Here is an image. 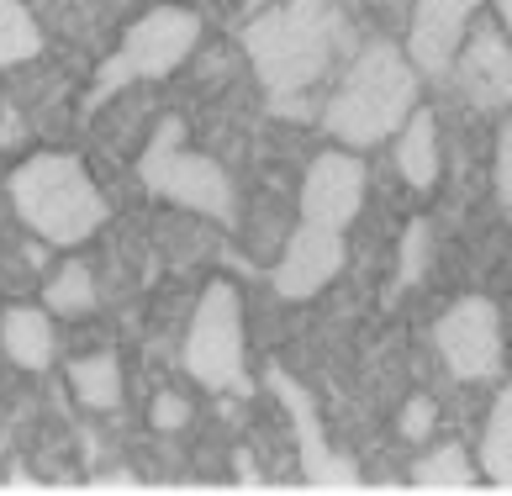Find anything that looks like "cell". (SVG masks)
I'll return each mask as SVG.
<instances>
[{"instance_id": "1", "label": "cell", "mask_w": 512, "mask_h": 496, "mask_svg": "<svg viewBox=\"0 0 512 496\" xmlns=\"http://www.w3.org/2000/svg\"><path fill=\"white\" fill-rule=\"evenodd\" d=\"M412 101H417V64H407L391 43H370L349 64L322 122H328L338 143L370 148V143H386L391 132H402V122L417 111Z\"/></svg>"}, {"instance_id": "2", "label": "cell", "mask_w": 512, "mask_h": 496, "mask_svg": "<svg viewBox=\"0 0 512 496\" xmlns=\"http://www.w3.org/2000/svg\"><path fill=\"white\" fill-rule=\"evenodd\" d=\"M11 206L37 238L74 248L106 222V196L69 154H37L11 175Z\"/></svg>"}, {"instance_id": "3", "label": "cell", "mask_w": 512, "mask_h": 496, "mask_svg": "<svg viewBox=\"0 0 512 496\" xmlns=\"http://www.w3.org/2000/svg\"><path fill=\"white\" fill-rule=\"evenodd\" d=\"M344 37L338 16L328 6H286V11H270L243 32V48L254 59V74L264 80L270 95H301L333 59V43Z\"/></svg>"}, {"instance_id": "4", "label": "cell", "mask_w": 512, "mask_h": 496, "mask_svg": "<svg viewBox=\"0 0 512 496\" xmlns=\"http://www.w3.org/2000/svg\"><path fill=\"white\" fill-rule=\"evenodd\" d=\"M185 143V122L175 117H164L154 127V138H148L143 148V185L154 190V196L164 201H175V206H191V212L201 217H217L227 222L233 217V180H227V169L217 159H206V154H191V148H180Z\"/></svg>"}, {"instance_id": "5", "label": "cell", "mask_w": 512, "mask_h": 496, "mask_svg": "<svg viewBox=\"0 0 512 496\" xmlns=\"http://www.w3.org/2000/svg\"><path fill=\"white\" fill-rule=\"evenodd\" d=\"M185 370H191L206 391H249L243 380V301L227 280H212L191 317V338H185Z\"/></svg>"}, {"instance_id": "6", "label": "cell", "mask_w": 512, "mask_h": 496, "mask_svg": "<svg viewBox=\"0 0 512 496\" xmlns=\"http://www.w3.org/2000/svg\"><path fill=\"white\" fill-rule=\"evenodd\" d=\"M201 37V16L185 11V6H164V11H148L138 27L122 37L117 59L101 64V80H96V95H111L117 85H132V80H159V74L180 69L191 59Z\"/></svg>"}, {"instance_id": "7", "label": "cell", "mask_w": 512, "mask_h": 496, "mask_svg": "<svg viewBox=\"0 0 512 496\" xmlns=\"http://www.w3.org/2000/svg\"><path fill=\"white\" fill-rule=\"evenodd\" d=\"M433 343H439L454 380H486L502 370V322L486 296L454 301L433 328Z\"/></svg>"}, {"instance_id": "8", "label": "cell", "mask_w": 512, "mask_h": 496, "mask_svg": "<svg viewBox=\"0 0 512 496\" xmlns=\"http://www.w3.org/2000/svg\"><path fill=\"white\" fill-rule=\"evenodd\" d=\"M338 270H344V233L322 227V222H301L286 243V254H280V264H275V291L286 301L317 296Z\"/></svg>"}, {"instance_id": "9", "label": "cell", "mask_w": 512, "mask_h": 496, "mask_svg": "<svg viewBox=\"0 0 512 496\" xmlns=\"http://www.w3.org/2000/svg\"><path fill=\"white\" fill-rule=\"evenodd\" d=\"M359 201H365V164L354 154H322L307 169V185H301V217L322 222V227H338L354 222Z\"/></svg>"}, {"instance_id": "10", "label": "cell", "mask_w": 512, "mask_h": 496, "mask_svg": "<svg viewBox=\"0 0 512 496\" xmlns=\"http://www.w3.org/2000/svg\"><path fill=\"white\" fill-rule=\"evenodd\" d=\"M481 0H417L412 11V37H407V53L417 69L428 74H449L454 53L465 43V22Z\"/></svg>"}, {"instance_id": "11", "label": "cell", "mask_w": 512, "mask_h": 496, "mask_svg": "<svg viewBox=\"0 0 512 496\" xmlns=\"http://www.w3.org/2000/svg\"><path fill=\"white\" fill-rule=\"evenodd\" d=\"M270 386L286 396V407H291V423H296V433H301V470H307V481L312 486H359V475H354V465L349 460H338V454H328V444H322V428H317V412H312V402H307V391L301 386H291L286 375H270Z\"/></svg>"}, {"instance_id": "12", "label": "cell", "mask_w": 512, "mask_h": 496, "mask_svg": "<svg viewBox=\"0 0 512 496\" xmlns=\"http://www.w3.org/2000/svg\"><path fill=\"white\" fill-rule=\"evenodd\" d=\"M460 59V85L476 106H507L512 101V53L502 43V32H481L476 43L465 53H454Z\"/></svg>"}, {"instance_id": "13", "label": "cell", "mask_w": 512, "mask_h": 496, "mask_svg": "<svg viewBox=\"0 0 512 496\" xmlns=\"http://www.w3.org/2000/svg\"><path fill=\"white\" fill-rule=\"evenodd\" d=\"M0 349H6L22 370H48L53 365V328H48V312L37 307H11L0 317Z\"/></svg>"}, {"instance_id": "14", "label": "cell", "mask_w": 512, "mask_h": 496, "mask_svg": "<svg viewBox=\"0 0 512 496\" xmlns=\"http://www.w3.org/2000/svg\"><path fill=\"white\" fill-rule=\"evenodd\" d=\"M396 169L417 190H428L439 180V127H433L428 111H412L402 122V132H396Z\"/></svg>"}, {"instance_id": "15", "label": "cell", "mask_w": 512, "mask_h": 496, "mask_svg": "<svg viewBox=\"0 0 512 496\" xmlns=\"http://www.w3.org/2000/svg\"><path fill=\"white\" fill-rule=\"evenodd\" d=\"M69 386H74V396H80L85 407L111 412L122 402V365L111 354H90V359H80V365L69 370Z\"/></svg>"}, {"instance_id": "16", "label": "cell", "mask_w": 512, "mask_h": 496, "mask_svg": "<svg viewBox=\"0 0 512 496\" xmlns=\"http://www.w3.org/2000/svg\"><path fill=\"white\" fill-rule=\"evenodd\" d=\"M481 465L502 491H512V386L497 396V407L486 417V438H481Z\"/></svg>"}, {"instance_id": "17", "label": "cell", "mask_w": 512, "mask_h": 496, "mask_svg": "<svg viewBox=\"0 0 512 496\" xmlns=\"http://www.w3.org/2000/svg\"><path fill=\"white\" fill-rule=\"evenodd\" d=\"M37 48H43V32H37L32 11L22 0H0V69L27 64Z\"/></svg>"}, {"instance_id": "18", "label": "cell", "mask_w": 512, "mask_h": 496, "mask_svg": "<svg viewBox=\"0 0 512 496\" xmlns=\"http://www.w3.org/2000/svg\"><path fill=\"white\" fill-rule=\"evenodd\" d=\"M412 486L417 491H470V460H465V449L449 444V449H433L428 460H417Z\"/></svg>"}, {"instance_id": "19", "label": "cell", "mask_w": 512, "mask_h": 496, "mask_svg": "<svg viewBox=\"0 0 512 496\" xmlns=\"http://www.w3.org/2000/svg\"><path fill=\"white\" fill-rule=\"evenodd\" d=\"M90 301H96V280H90L85 264H64V270L48 280V307L53 312H90Z\"/></svg>"}, {"instance_id": "20", "label": "cell", "mask_w": 512, "mask_h": 496, "mask_svg": "<svg viewBox=\"0 0 512 496\" xmlns=\"http://www.w3.org/2000/svg\"><path fill=\"white\" fill-rule=\"evenodd\" d=\"M423 264H428V222H407V238H402V285L423 280Z\"/></svg>"}, {"instance_id": "21", "label": "cell", "mask_w": 512, "mask_h": 496, "mask_svg": "<svg viewBox=\"0 0 512 496\" xmlns=\"http://www.w3.org/2000/svg\"><path fill=\"white\" fill-rule=\"evenodd\" d=\"M191 423V402H185V396H175V391H164L159 402H154V428H185Z\"/></svg>"}, {"instance_id": "22", "label": "cell", "mask_w": 512, "mask_h": 496, "mask_svg": "<svg viewBox=\"0 0 512 496\" xmlns=\"http://www.w3.org/2000/svg\"><path fill=\"white\" fill-rule=\"evenodd\" d=\"M497 190H502V206L512 212V117L502 122V138H497Z\"/></svg>"}, {"instance_id": "23", "label": "cell", "mask_w": 512, "mask_h": 496, "mask_svg": "<svg viewBox=\"0 0 512 496\" xmlns=\"http://www.w3.org/2000/svg\"><path fill=\"white\" fill-rule=\"evenodd\" d=\"M433 417H439V412H433V402H428V396H412V402H407V412H402V433H407V438H428Z\"/></svg>"}, {"instance_id": "24", "label": "cell", "mask_w": 512, "mask_h": 496, "mask_svg": "<svg viewBox=\"0 0 512 496\" xmlns=\"http://www.w3.org/2000/svg\"><path fill=\"white\" fill-rule=\"evenodd\" d=\"M101 491H127V486H138V481H132V475L127 470H117V475H101V481H96Z\"/></svg>"}, {"instance_id": "25", "label": "cell", "mask_w": 512, "mask_h": 496, "mask_svg": "<svg viewBox=\"0 0 512 496\" xmlns=\"http://www.w3.org/2000/svg\"><path fill=\"white\" fill-rule=\"evenodd\" d=\"M11 486H16V491H32L37 481H32V475H27V470H11Z\"/></svg>"}, {"instance_id": "26", "label": "cell", "mask_w": 512, "mask_h": 496, "mask_svg": "<svg viewBox=\"0 0 512 496\" xmlns=\"http://www.w3.org/2000/svg\"><path fill=\"white\" fill-rule=\"evenodd\" d=\"M502 6V22H507V32H512V0H497Z\"/></svg>"}, {"instance_id": "27", "label": "cell", "mask_w": 512, "mask_h": 496, "mask_svg": "<svg viewBox=\"0 0 512 496\" xmlns=\"http://www.w3.org/2000/svg\"><path fill=\"white\" fill-rule=\"evenodd\" d=\"M291 6H307V11H317V6H328V0H291Z\"/></svg>"}]
</instances>
